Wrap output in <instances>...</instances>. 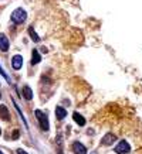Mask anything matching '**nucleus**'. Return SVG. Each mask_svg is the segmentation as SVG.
<instances>
[{
    "instance_id": "6",
    "label": "nucleus",
    "mask_w": 142,
    "mask_h": 154,
    "mask_svg": "<svg viewBox=\"0 0 142 154\" xmlns=\"http://www.w3.org/2000/svg\"><path fill=\"white\" fill-rule=\"evenodd\" d=\"M115 140H117V136L112 134V133H108V134H105L104 137H102V140H101V143L104 146H111L115 143Z\"/></svg>"
},
{
    "instance_id": "19",
    "label": "nucleus",
    "mask_w": 142,
    "mask_h": 154,
    "mask_svg": "<svg viewBox=\"0 0 142 154\" xmlns=\"http://www.w3.org/2000/svg\"><path fill=\"white\" fill-rule=\"evenodd\" d=\"M0 98H2V94H0Z\"/></svg>"
},
{
    "instance_id": "2",
    "label": "nucleus",
    "mask_w": 142,
    "mask_h": 154,
    "mask_svg": "<svg viewBox=\"0 0 142 154\" xmlns=\"http://www.w3.org/2000/svg\"><path fill=\"white\" fill-rule=\"evenodd\" d=\"M26 19H27V13H26V10H23V9H16L13 13H11V21L16 24L24 23Z\"/></svg>"
},
{
    "instance_id": "4",
    "label": "nucleus",
    "mask_w": 142,
    "mask_h": 154,
    "mask_svg": "<svg viewBox=\"0 0 142 154\" xmlns=\"http://www.w3.org/2000/svg\"><path fill=\"white\" fill-rule=\"evenodd\" d=\"M21 66H23V57L19 55V54L13 55V58H11V68L16 71H19Z\"/></svg>"
},
{
    "instance_id": "17",
    "label": "nucleus",
    "mask_w": 142,
    "mask_h": 154,
    "mask_svg": "<svg viewBox=\"0 0 142 154\" xmlns=\"http://www.w3.org/2000/svg\"><path fill=\"white\" fill-rule=\"evenodd\" d=\"M0 136H2V129H0Z\"/></svg>"
},
{
    "instance_id": "11",
    "label": "nucleus",
    "mask_w": 142,
    "mask_h": 154,
    "mask_svg": "<svg viewBox=\"0 0 142 154\" xmlns=\"http://www.w3.org/2000/svg\"><path fill=\"white\" fill-rule=\"evenodd\" d=\"M0 116L3 117L5 120H10V115H9V110H7V107L5 105H2L0 106Z\"/></svg>"
},
{
    "instance_id": "5",
    "label": "nucleus",
    "mask_w": 142,
    "mask_h": 154,
    "mask_svg": "<svg viewBox=\"0 0 142 154\" xmlns=\"http://www.w3.org/2000/svg\"><path fill=\"white\" fill-rule=\"evenodd\" d=\"M9 47H10V44H9V38H7V35L3 33H0V51H9Z\"/></svg>"
},
{
    "instance_id": "16",
    "label": "nucleus",
    "mask_w": 142,
    "mask_h": 154,
    "mask_svg": "<svg viewBox=\"0 0 142 154\" xmlns=\"http://www.w3.org/2000/svg\"><path fill=\"white\" fill-rule=\"evenodd\" d=\"M17 154H28V153H26L23 149H19V150H17Z\"/></svg>"
},
{
    "instance_id": "18",
    "label": "nucleus",
    "mask_w": 142,
    "mask_h": 154,
    "mask_svg": "<svg viewBox=\"0 0 142 154\" xmlns=\"http://www.w3.org/2000/svg\"><path fill=\"white\" fill-rule=\"evenodd\" d=\"M0 154H3V151H0Z\"/></svg>"
},
{
    "instance_id": "14",
    "label": "nucleus",
    "mask_w": 142,
    "mask_h": 154,
    "mask_svg": "<svg viewBox=\"0 0 142 154\" xmlns=\"http://www.w3.org/2000/svg\"><path fill=\"white\" fill-rule=\"evenodd\" d=\"M0 74L3 75V78H5V79H6V81H7V82H9V84H10V78H9V75L6 74V71L3 69V68H2V66H0Z\"/></svg>"
},
{
    "instance_id": "1",
    "label": "nucleus",
    "mask_w": 142,
    "mask_h": 154,
    "mask_svg": "<svg viewBox=\"0 0 142 154\" xmlns=\"http://www.w3.org/2000/svg\"><path fill=\"white\" fill-rule=\"evenodd\" d=\"M34 116L40 123V127H41L44 131H47L50 129V122H48V117L46 113H43L41 110H34Z\"/></svg>"
},
{
    "instance_id": "10",
    "label": "nucleus",
    "mask_w": 142,
    "mask_h": 154,
    "mask_svg": "<svg viewBox=\"0 0 142 154\" xmlns=\"http://www.w3.org/2000/svg\"><path fill=\"white\" fill-rule=\"evenodd\" d=\"M23 98L26 100H31L33 99V92H31L30 86H24L23 88Z\"/></svg>"
},
{
    "instance_id": "12",
    "label": "nucleus",
    "mask_w": 142,
    "mask_h": 154,
    "mask_svg": "<svg viewBox=\"0 0 142 154\" xmlns=\"http://www.w3.org/2000/svg\"><path fill=\"white\" fill-rule=\"evenodd\" d=\"M41 61V55H40V52L37 51V50H33V57H31V64L33 65H36V64H38Z\"/></svg>"
},
{
    "instance_id": "7",
    "label": "nucleus",
    "mask_w": 142,
    "mask_h": 154,
    "mask_svg": "<svg viewBox=\"0 0 142 154\" xmlns=\"http://www.w3.org/2000/svg\"><path fill=\"white\" fill-rule=\"evenodd\" d=\"M73 150H74V154H87V149H85V146L80 141H76L74 144H73Z\"/></svg>"
},
{
    "instance_id": "15",
    "label": "nucleus",
    "mask_w": 142,
    "mask_h": 154,
    "mask_svg": "<svg viewBox=\"0 0 142 154\" xmlns=\"http://www.w3.org/2000/svg\"><path fill=\"white\" fill-rule=\"evenodd\" d=\"M13 139H14V140H16V139H19V130L13 131Z\"/></svg>"
},
{
    "instance_id": "8",
    "label": "nucleus",
    "mask_w": 142,
    "mask_h": 154,
    "mask_svg": "<svg viewBox=\"0 0 142 154\" xmlns=\"http://www.w3.org/2000/svg\"><path fill=\"white\" fill-rule=\"evenodd\" d=\"M73 119H74V122H76L78 126H84L85 125V119L82 116H81L78 112H76V113H73Z\"/></svg>"
},
{
    "instance_id": "3",
    "label": "nucleus",
    "mask_w": 142,
    "mask_h": 154,
    "mask_svg": "<svg viewBox=\"0 0 142 154\" xmlns=\"http://www.w3.org/2000/svg\"><path fill=\"white\" fill-rule=\"evenodd\" d=\"M129 150H131V147L128 144V141H125V140H121L118 144L115 146V153H118V154H125Z\"/></svg>"
},
{
    "instance_id": "13",
    "label": "nucleus",
    "mask_w": 142,
    "mask_h": 154,
    "mask_svg": "<svg viewBox=\"0 0 142 154\" xmlns=\"http://www.w3.org/2000/svg\"><path fill=\"white\" fill-rule=\"evenodd\" d=\"M28 35H30V38H31L34 42H38V41H40V37H38L37 33L34 31L33 27H28Z\"/></svg>"
},
{
    "instance_id": "9",
    "label": "nucleus",
    "mask_w": 142,
    "mask_h": 154,
    "mask_svg": "<svg viewBox=\"0 0 142 154\" xmlns=\"http://www.w3.org/2000/svg\"><path fill=\"white\" fill-rule=\"evenodd\" d=\"M56 116H57V119L63 120V119L67 116L66 109H64V107H61V106H57V109H56Z\"/></svg>"
}]
</instances>
